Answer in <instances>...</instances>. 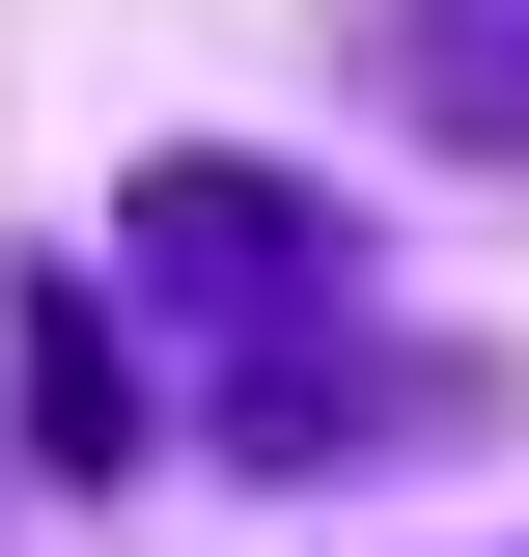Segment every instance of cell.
Masks as SVG:
<instances>
[{
	"label": "cell",
	"instance_id": "6da1fadb",
	"mask_svg": "<svg viewBox=\"0 0 529 557\" xmlns=\"http://www.w3.org/2000/svg\"><path fill=\"white\" fill-rule=\"evenodd\" d=\"M139 278H168V307H307V278H334V223L307 196H279V168H223V139H196V168H139Z\"/></svg>",
	"mask_w": 529,
	"mask_h": 557
},
{
	"label": "cell",
	"instance_id": "7a4b0ae2",
	"mask_svg": "<svg viewBox=\"0 0 529 557\" xmlns=\"http://www.w3.org/2000/svg\"><path fill=\"white\" fill-rule=\"evenodd\" d=\"M0 335H28V474H139V335H112V278L28 251V307H0Z\"/></svg>",
	"mask_w": 529,
	"mask_h": 557
}]
</instances>
